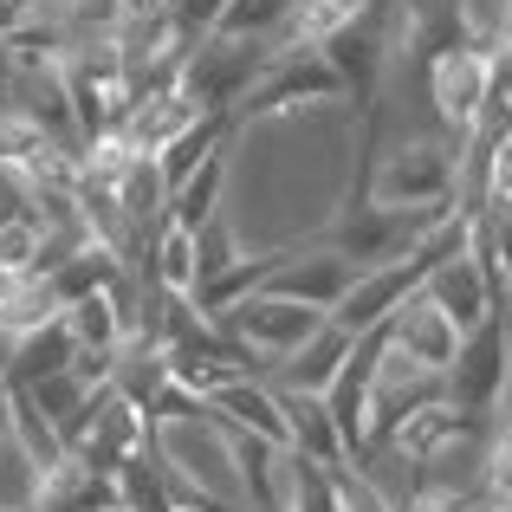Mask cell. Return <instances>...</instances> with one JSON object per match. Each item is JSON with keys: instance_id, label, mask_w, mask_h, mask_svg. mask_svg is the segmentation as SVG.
<instances>
[{"instance_id": "6da1fadb", "label": "cell", "mask_w": 512, "mask_h": 512, "mask_svg": "<svg viewBox=\"0 0 512 512\" xmlns=\"http://www.w3.org/2000/svg\"><path fill=\"white\" fill-rule=\"evenodd\" d=\"M363 195L383 201V208H415V214L461 201V137H448V130L441 137H402L363 175Z\"/></svg>"}, {"instance_id": "7a4b0ae2", "label": "cell", "mask_w": 512, "mask_h": 512, "mask_svg": "<svg viewBox=\"0 0 512 512\" xmlns=\"http://www.w3.org/2000/svg\"><path fill=\"white\" fill-rule=\"evenodd\" d=\"M266 59H273L266 39H227V33L195 39L182 59V98L208 117H234L240 124V104H247L253 78L266 72Z\"/></svg>"}, {"instance_id": "3957f363", "label": "cell", "mask_w": 512, "mask_h": 512, "mask_svg": "<svg viewBox=\"0 0 512 512\" xmlns=\"http://www.w3.org/2000/svg\"><path fill=\"white\" fill-rule=\"evenodd\" d=\"M325 104H344V78L331 72L325 52L312 46H279L266 59V72L253 78L247 104H240V124H273V117H305V111H325Z\"/></svg>"}, {"instance_id": "277c9868", "label": "cell", "mask_w": 512, "mask_h": 512, "mask_svg": "<svg viewBox=\"0 0 512 512\" xmlns=\"http://www.w3.org/2000/svg\"><path fill=\"white\" fill-rule=\"evenodd\" d=\"M422 221H428V214H415V208H383V201H370V195H363V175H357L350 195H344V208L325 221L318 240L370 273V266H383V260H402L409 240L422 234Z\"/></svg>"}, {"instance_id": "5b68a950", "label": "cell", "mask_w": 512, "mask_h": 512, "mask_svg": "<svg viewBox=\"0 0 512 512\" xmlns=\"http://www.w3.org/2000/svg\"><path fill=\"white\" fill-rule=\"evenodd\" d=\"M331 59V72L344 78V98L357 104V111H370L376 91H383V72L396 65V0H376V7H363L350 26L318 46Z\"/></svg>"}, {"instance_id": "8992f818", "label": "cell", "mask_w": 512, "mask_h": 512, "mask_svg": "<svg viewBox=\"0 0 512 512\" xmlns=\"http://www.w3.org/2000/svg\"><path fill=\"white\" fill-rule=\"evenodd\" d=\"M331 312H312V305L299 299H279V292H247V299L234 305V312H221V331L247 350L253 363H260V376H273V363H286L292 350L312 338L318 325H325Z\"/></svg>"}, {"instance_id": "52a82bcc", "label": "cell", "mask_w": 512, "mask_h": 512, "mask_svg": "<svg viewBox=\"0 0 512 512\" xmlns=\"http://www.w3.org/2000/svg\"><path fill=\"white\" fill-rule=\"evenodd\" d=\"M357 273H363V266L344 260V253H331L325 240H299V247L279 253L266 292H279V299H299V305H312V312H338L344 292L357 286Z\"/></svg>"}, {"instance_id": "ba28073f", "label": "cell", "mask_w": 512, "mask_h": 512, "mask_svg": "<svg viewBox=\"0 0 512 512\" xmlns=\"http://www.w3.org/2000/svg\"><path fill=\"white\" fill-rule=\"evenodd\" d=\"M428 104H435V124L448 130V137L467 143V130H474L480 104H487V85H493V52H474V46H454L441 52L435 65H428Z\"/></svg>"}, {"instance_id": "9c48e42d", "label": "cell", "mask_w": 512, "mask_h": 512, "mask_svg": "<svg viewBox=\"0 0 512 512\" xmlns=\"http://www.w3.org/2000/svg\"><path fill=\"white\" fill-rule=\"evenodd\" d=\"M506 389V305L500 318H487L480 331L461 338V357L448 363V402L461 415H493Z\"/></svg>"}, {"instance_id": "30bf717a", "label": "cell", "mask_w": 512, "mask_h": 512, "mask_svg": "<svg viewBox=\"0 0 512 512\" xmlns=\"http://www.w3.org/2000/svg\"><path fill=\"white\" fill-rule=\"evenodd\" d=\"M428 402H448V376L409 363L389 344L383 363H376V383H370V441H389L415 409H428Z\"/></svg>"}, {"instance_id": "8fae6325", "label": "cell", "mask_w": 512, "mask_h": 512, "mask_svg": "<svg viewBox=\"0 0 512 512\" xmlns=\"http://www.w3.org/2000/svg\"><path fill=\"white\" fill-rule=\"evenodd\" d=\"M422 260L415 253H402V260H383V266H370V273H357V286L344 292V305L331 318L350 331V338H363V331H376V325H389V318L402 312V305L422 292Z\"/></svg>"}, {"instance_id": "7c38bea8", "label": "cell", "mask_w": 512, "mask_h": 512, "mask_svg": "<svg viewBox=\"0 0 512 512\" xmlns=\"http://www.w3.org/2000/svg\"><path fill=\"white\" fill-rule=\"evenodd\" d=\"M273 389H279V409H286V448L318 467H344L350 448H344V428L331 415L325 389H292V383H273Z\"/></svg>"}, {"instance_id": "4fadbf2b", "label": "cell", "mask_w": 512, "mask_h": 512, "mask_svg": "<svg viewBox=\"0 0 512 512\" xmlns=\"http://www.w3.org/2000/svg\"><path fill=\"white\" fill-rule=\"evenodd\" d=\"M389 344H396L409 363H422V370L448 376V363L461 357V325H454V318L441 312L428 292H415V299L402 305L396 318H389Z\"/></svg>"}, {"instance_id": "5bb4252c", "label": "cell", "mask_w": 512, "mask_h": 512, "mask_svg": "<svg viewBox=\"0 0 512 512\" xmlns=\"http://www.w3.org/2000/svg\"><path fill=\"white\" fill-rule=\"evenodd\" d=\"M208 409L221 415L227 428H247V435L279 441V448H286V409H279L273 376H227V383L208 389Z\"/></svg>"}, {"instance_id": "9a60e30c", "label": "cell", "mask_w": 512, "mask_h": 512, "mask_svg": "<svg viewBox=\"0 0 512 512\" xmlns=\"http://www.w3.org/2000/svg\"><path fill=\"white\" fill-rule=\"evenodd\" d=\"M350 350H357V338H350L338 318H325V325H318L312 338L292 350L286 363H273V383H292V389H331V376L344 370Z\"/></svg>"}, {"instance_id": "2e32d148", "label": "cell", "mask_w": 512, "mask_h": 512, "mask_svg": "<svg viewBox=\"0 0 512 512\" xmlns=\"http://www.w3.org/2000/svg\"><path fill=\"white\" fill-rule=\"evenodd\" d=\"M72 357H78V338H72V325H65V312H59V318H46L39 331H26V338L13 344L7 383L26 389V383H39V376H52V370H72Z\"/></svg>"}, {"instance_id": "e0dca14e", "label": "cell", "mask_w": 512, "mask_h": 512, "mask_svg": "<svg viewBox=\"0 0 512 512\" xmlns=\"http://www.w3.org/2000/svg\"><path fill=\"white\" fill-rule=\"evenodd\" d=\"M227 169H234V163H227V150H221V156H208V163H201V169H195V175H188V182L169 195V221H175V227H188V234H201V227H208L214 214H221Z\"/></svg>"}, {"instance_id": "ac0fdd59", "label": "cell", "mask_w": 512, "mask_h": 512, "mask_svg": "<svg viewBox=\"0 0 512 512\" xmlns=\"http://www.w3.org/2000/svg\"><path fill=\"white\" fill-rule=\"evenodd\" d=\"M292 13H299V0H227L221 20H214V33L227 39H266V46H279L292 26Z\"/></svg>"}, {"instance_id": "d6986e66", "label": "cell", "mask_w": 512, "mask_h": 512, "mask_svg": "<svg viewBox=\"0 0 512 512\" xmlns=\"http://www.w3.org/2000/svg\"><path fill=\"white\" fill-rule=\"evenodd\" d=\"M13 435H20V448L33 454L39 467H59L65 454H72V441L59 435V422H52V415L26 396V389H13Z\"/></svg>"}, {"instance_id": "ffe728a7", "label": "cell", "mask_w": 512, "mask_h": 512, "mask_svg": "<svg viewBox=\"0 0 512 512\" xmlns=\"http://www.w3.org/2000/svg\"><path fill=\"white\" fill-rule=\"evenodd\" d=\"M39 474L46 467L33 461V454L20 448V435H0V512H33V500H39Z\"/></svg>"}, {"instance_id": "44dd1931", "label": "cell", "mask_w": 512, "mask_h": 512, "mask_svg": "<svg viewBox=\"0 0 512 512\" xmlns=\"http://www.w3.org/2000/svg\"><path fill=\"white\" fill-rule=\"evenodd\" d=\"M0 266H7V273L39 279V266H46V227H39L33 214H13V221H0Z\"/></svg>"}, {"instance_id": "7402d4cb", "label": "cell", "mask_w": 512, "mask_h": 512, "mask_svg": "<svg viewBox=\"0 0 512 512\" xmlns=\"http://www.w3.org/2000/svg\"><path fill=\"white\" fill-rule=\"evenodd\" d=\"M480 487H487V500H512V428H500V422L487 428V467H480Z\"/></svg>"}, {"instance_id": "603a6c76", "label": "cell", "mask_w": 512, "mask_h": 512, "mask_svg": "<svg viewBox=\"0 0 512 512\" xmlns=\"http://www.w3.org/2000/svg\"><path fill=\"white\" fill-rule=\"evenodd\" d=\"M195 260H201V279L227 273V266L240 260V240L227 234V221H221V214H214V221H208V227H201V234H195Z\"/></svg>"}, {"instance_id": "cb8c5ba5", "label": "cell", "mask_w": 512, "mask_h": 512, "mask_svg": "<svg viewBox=\"0 0 512 512\" xmlns=\"http://www.w3.org/2000/svg\"><path fill=\"white\" fill-rule=\"evenodd\" d=\"M487 98L512 117V52H493V85H487Z\"/></svg>"}, {"instance_id": "d4e9b609", "label": "cell", "mask_w": 512, "mask_h": 512, "mask_svg": "<svg viewBox=\"0 0 512 512\" xmlns=\"http://www.w3.org/2000/svg\"><path fill=\"white\" fill-rule=\"evenodd\" d=\"M493 422L512 428V318H506V389H500V409H493Z\"/></svg>"}, {"instance_id": "484cf974", "label": "cell", "mask_w": 512, "mask_h": 512, "mask_svg": "<svg viewBox=\"0 0 512 512\" xmlns=\"http://www.w3.org/2000/svg\"><path fill=\"white\" fill-rule=\"evenodd\" d=\"M7 428H13V383L0 376V435H7Z\"/></svg>"}, {"instance_id": "4316f807", "label": "cell", "mask_w": 512, "mask_h": 512, "mask_svg": "<svg viewBox=\"0 0 512 512\" xmlns=\"http://www.w3.org/2000/svg\"><path fill=\"white\" fill-rule=\"evenodd\" d=\"M117 7H124V20H143V13H156L163 0H117Z\"/></svg>"}, {"instance_id": "83f0119b", "label": "cell", "mask_w": 512, "mask_h": 512, "mask_svg": "<svg viewBox=\"0 0 512 512\" xmlns=\"http://www.w3.org/2000/svg\"><path fill=\"white\" fill-rule=\"evenodd\" d=\"M104 512H137V506H124V500H117V506H104Z\"/></svg>"}]
</instances>
